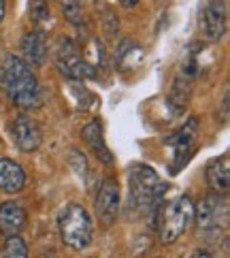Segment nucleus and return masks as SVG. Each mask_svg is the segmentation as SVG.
I'll return each instance as SVG.
<instances>
[{
  "instance_id": "nucleus-1",
  "label": "nucleus",
  "mask_w": 230,
  "mask_h": 258,
  "mask_svg": "<svg viewBox=\"0 0 230 258\" xmlns=\"http://www.w3.org/2000/svg\"><path fill=\"white\" fill-rule=\"evenodd\" d=\"M0 81L7 92V96L11 98L22 109H36L43 105V90L36 79L34 71L28 62L20 56H7L5 64L0 69Z\"/></svg>"
},
{
  "instance_id": "nucleus-2",
  "label": "nucleus",
  "mask_w": 230,
  "mask_h": 258,
  "mask_svg": "<svg viewBox=\"0 0 230 258\" xmlns=\"http://www.w3.org/2000/svg\"><path fill=\"white\" fill-rule=\"evenodd\" d=\"M58 228H60V237L64 245H68L70 250H86L92 241V218L88 214V209L84 205H66L62 209V214L58 218Z\"/></svg>"
},
{
  "instance_id": "nucleus-3",
  "label": "nucleus",
  "mask_w": 230,
  "mask_h": 258,
  "mask_svg": "<svg viewBox=\"0 0 230 258\" xmlns=\"http://www.w3.org/2000/svg\"><path fill=\"white\" fill-rule=\"evenodd\" d=\"M194 214H196V205L192 203L188 195H181L175 201H171L167 207L162 209V218H160V241L162 243H175L177 239L186 233V230L194 222Z\"/></svg>"
},
{
  "instance_id": "nucleus-4",
  "label": "nucleus",
  "mask_w": 230,
  "mask_h": 258,
  "mask_svg": "<svg viewBox=\"0 0 230 258\" xmlns=\"http://www.w3.org/2000/svg\"><path fill=\"white\" fill-rule=\"evenodd\" d=\"M53 60H56L58 71L68 79L84 81L96 77V71L86 62V58L81 56V49L70 39H62L58 43L56 51H53Z\"/></svg>"
},
{
  "instance_id": "nucleus-5",
  "label": "nucleus",
  "mask_w": 230,
  "mask_h": 258,
  "mask_svg": "<svg viewBox=\"0 0 230 258\" xmlns=\"http://www.w3.org/2000/svg\"><path fill=\"white\" fill-rule=\"evenodd\" d=\"M196 139H198V119L196 117H190L177 133L167 137V145L173 150V164H171L173 175L179 173L192 158V154L196 150Z\"/></svg>"
},
{
  "instance_id": "nucleus-6",
  "label": "nucleus",
  "mask_w": 230,
  "mask_h": 258,
  "mask_svg": "<svg viewBox=\"0 0 230 258\" xmlns=\"http://www.w3.org/2000/svg\"><path fill=\"white\" fill-rule=\"evenodd\" d=\"M196 224L202 230H219L228 226V199L226 192H215V195L205 197L194 214Z\"/></svg>"
},
{
  "instance_id": "nucleus-7",
  "label": "nucleus",
  "mask_w": 230,
  "mask_h": 258,
  "mask_svg": "<svg viewBox=\"0 0 230 258\" xmlns=\"http://www.w3.org/2000/svg\"><path fill=\"white\" fill-rule=\"evenodd\" d=\"M96 214L103 224L111 226L119 216V183L113 177H105L96 192Z\"/></svg>"
},
{
  "instance_id": "nucleus-8",
  "label": "nucleus",
  "mask_w": 230,
  "mask_h": 258,
  "mask_svg": "<svg viewBox=\"0 0 230 258\" xmlns=\"http://www.w3.org/2000/svg\"><path fill=\"white\" fill-rule=\"evenodd\" d=\"M200 28H202L205 39L211 43H217V41L224 39L226 28H228V13H226L224 0H211V3L205 7Z\"/></svg>"
},
{
  "instance_id": "nucleus-9",
  "label": "nucleus",
  "mask_w": 230,
  "mask_h": 258,
  "mask_svg": "<svg viewBox=\"0 0 230 258\" xmlns=\"http://www.w3.org/2000/svg\"><path fill=\"white\" fill-rule=\"evenodd\" d=\"M13 141L20 147V152H36L43 143V131L41 126L28 115H17L13 119Z\"/></svg>"
},
{
  "instance_id": "nucleus-10",
  "label": "nucleus",
  "mask_w": 230,
  "mask_h": 258,
  "mask_svg": "<svg viewBox=\"0 0 230 258\" xmlns=\"http://www.w3.org/2000/svg\"><path fill=\"white\" fill-rule=\"evenodd\" d=\"M81 137H84V141L90 145V150L94 152V156L100 162H103V164H113V154H111V150H109L107 143H105L103 119L94 117L92 122H88L84 126V131H81Z\"/></svg>"
},
{
  "instance_id": "nucleus-11",
  "label": "nucleus",
  "mask_w": 230,
  "mask_h": 258,
  "mask_svg": "<svg viewBox=\"0 0 230 258\" xmlns=\"http://www.w3.org/2000/svg\"><path fill=\"white\" fill-rule=\"evenodd\" d=\"M26 188V171L20 162L11 158H0V192L17 195Z\"/></svg>"
},
{
  "instance_id": "nucleus-12",
  "label": "nucleus",
  "mask_w": 230,
  "mask_h": 258,
  "mask_svg": "<svg viewBox=\"0 0 230 258\" xmlns=\"http://www.w3.org/2000/svg\"><path fill=\"white\" fill-rule=\"evenodd\" d=\"M28 222L26 209L15 201H7L0 205V233L5 235H20Z\"/></svg>"
},
{
  "instance_id": "nucleus-13",
  "label": "nucleus",
  "mask_w": 230,
  "mask_h": 258,
  "mask_svg": "<svg viewBox=\"0 0 230 258\" xmlns=\"http://www.w3.org/2000/svg\"><path fill=\"white\" fill-rule=\"evenodd\" d=\"M47 39L43 30H32L22 39V53L24 60L30 67H43L47 62Z\"/></svg>"
},
{
  "instance_id": "nucleus-14",
  "label": "nucleus",
  "mask_w": 230,
  "mask_h": 258,
  "mask_svg": "<svg viewBox=\"0 0 230 258\" xmlns=\"http://www.w3.org/2000/svg\"><path fill=\"white\" fill-rule=\"evenodd\" d=\"M205 179H207V186L213 192H228V186H230V158H228V154L219 156V158L211 160L207 164Z\"/></svg>"
},
{
  "instance_id": "nucleus-15",
  "label": "nucleus",
  "mask_w": 230,
  "mask_h": 258,
  "mask_svg": "<svg viewBox=\"0 0 230 258\" xmlns=\"http://www.w3.org/2000/svg\"><path fill=\"white\" fill-rule=\"evenodd\" d=\"M190 98H192V79L177 75V79L173 81L171 94H169V109L173 111V115H181L186 111Z\"/></svg>"
},
{
  "instance_id": "nucleus-16",
  "label": "nucleus",
  "mask_w": 230,
  "mask_h": 258,
  "mask_svg": "<svg viewBox=\"0 0 230 258\" xmlns=\"http://www.w3.org/2000/svg\"><path fill=\"white\" fill-rule=\"evenodd\" d=\"M115 62L122 71H134L143 62V47L136 45L134 41H130V39H124L117 45Z\"/></svg>"
},
{
  "instance_id": "nucleus-17",
  "label": "nucleus",
  "mask_w": 230,
  "mask_h": 258,
  "mask_svg": "<svg viewBox=\"0 0 230 258\" xmlns=\"http://www.w3.org/2000/svg\"><path fill=\"white\" fill-rule=\"evenodd\" d=\"M62 13L64 17L75 26V28H81L86 24V13H84V3L81 0H60Z\"/></svg>"
},
{
  "instance_id": "nucleus-18",
  "label": "nucleus",
  "mask_w": 230,
  "mask_h": 258,
  "mask_svg": "<svg viewBox=\"0 0 230 258\" xmlns=\"http://www.w3.org/2000/svg\"><path fill=\"white\" fill-rule=\"evenodd\" d=\"M3 258H28V245L20 235H9L3 245Z\"/></svg>"
},
{
  "instance_id": "nucleus-19",
  "label": "nucleus",
  "mask_w": 230,
  "mask_h": 258,
  "mask_svg": "<svg viewBox=\"0 0 230 258\" xmlns=\"http://www.w3.org/2000/svg\"><path fill=\"white\" fill-rule=\"evenodd\" d=\"M30 15H32V20L39 28L45 24H51V11H49V7H47L45 0H34L32 7H30Z\"/></svg>"
},
{
  "instance_id": "nucleus-20",
  "label": "nucleus",
  "mask_w": 230,
  "mask_h": 258,
  "mask_svg": "<svg viewBox=\"0 0 230 258\" xmlns=\"http://www.w3.org/2000/svg\"><path fill=\"white\" fill-rule=\"evenodd\" d=\"M70 164H72V169H75V173L86 181V179H88V173H90L86 154H81L79 150H75V147H72V150H70Z\"/></svg>"
},
{
  "instance_id": "nucleus-21",
  "label": "nucleus",
  "mask_w": 230,
  "mask_h": 258,
  "mask_svg": "<svg viewBox=\"0 0 230 258\" xmlns=\"http://www.w3.org/2000/svg\"><path fill=\"white\" fill-rule=\"evenodd\" d=\"M190 258H215V256L211 254V252L207 250V247H198V250L192 252V256H190Z\"/></svg>"
},
{
  "instance_id": "nucleus-22",
  "label": "nucleus",
  "mask_w": 230,
  "mask_h": 258,
  "mask_svg": "<svg viewBox=\"0 0 230 258\" xmlns=\"http://www.w3.org/2000/svg\"><path fill=\"white\" fill-rule=\"evenodd\" d=\"M117 5L124 7V9H134L136 5H139V0H117Z\"/></svg>"
},
{
  "instance_id": "nucleus-23",
  "label": "nucleus",
  "mask_w": 230,
  "mask_h": 258,
  "mask_svg": "<svg viewBox=\"0 0 230 258\" xmlns=\"http://www.w3.org/2000/svg\"><path fill=\"white\" fill-rule=\"evenodd\" d=\"M5 15H7V0H0V24L5 22Z\"/></svg>"
},
{
  "instance_id": "nucleus-24",
  "label": "nucleus",
  "mask_w": 230,
  "mask_h": 258,
  "mask_svg": "<svg viewBox=\"0 0 230 258\" xmlns=\"http://www.w3.org/2000/svg\"><path fill=\"white\" fill-rule=\"evenodd\" d=\"M41 258H58V256L53 254V252H43V254H41Z\"/></svg>"
}]
</instances>
